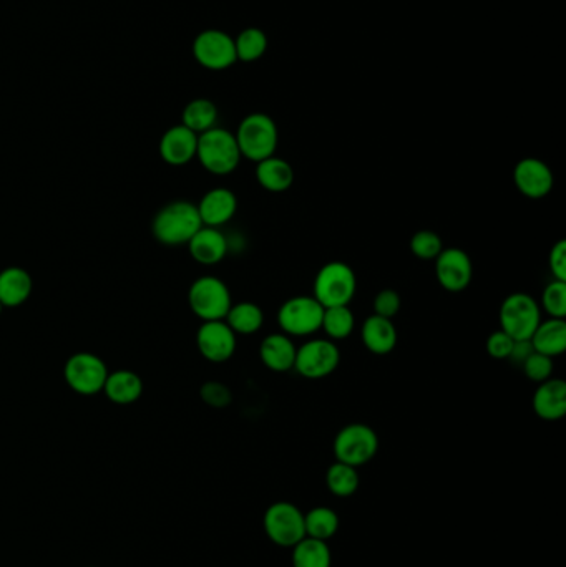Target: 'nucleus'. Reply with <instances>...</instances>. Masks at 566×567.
<instances>
[{"mask_svg": "<svg viewBox=\"0 0 566 567\" xmlns=\"http://www.w3.org/2000/svg\"><path fill=\"white\" fill-rule=\"evenodd\" d=\"M203 228L196 204L185 199L165 204L153 218V238L166 248H178L190 243V239Z\"/></svg>", "mask_w": 566, "mask_h": 567, "instance_id": "nucleus-1", "label": "nucleus"}, {"mask_svg": "<svg viewBox=\"0 0 566 567\" xmlns=\"http://www.w3.org/2000/svg\"><path fill=\"white\" fill-rule=\"evenodd\" d=\"M533 412L540 420L557 422L566 415V383L562 378H548L547 382L538 383L533 393Z\"/></svg>", "mask_w": 566, "mask_h": 567, "instance_id": "nucleus-18", "label": "nucleus"}, {"mask_svg": "<svg viewBox=\"0 0 566 567\" xmlns=\"http://www.w3.org/2000/svg\"><path fill=\"white\" fill-rule=\"evenodd\" d=\"M356 325V317L349 306L329 307L324 309L323 325L321 329L326 332L327 339L332 342L337 340H346L351 337Z\"/></svg>", "mask_w": 566, "mask_h": 567, "instance_id": "nucleus-31", "label": "nucleus"}, {"mask_svg": "<svg viewBox=\"0 0 566 567\" xmlns=\"http://www.w3.org/2000/svg\"><path fill=\"white\" fill-rule=\"evenodd\" d=\"M500 329L513 340H530L542 322V311L535 297L525 292H513L500 306Z\"/></svg>", "mask_w": 566, "mask_h": 567, "instance_id": "nucleus-6", "label": "nucleus"}, {"mask_svg": "<svg viewBox=\"0 0 566 567\" xmlns=\"http://www.w3.org/2000/svg\"><path fill=\"white\" fill-rule=\"evenodd\" d=\"M513 183L528 199L547 198L555 186V175L545 161L523 158L513 168Z\"/></svg>", "mask_w": 566, "mask_h": 567, "instance_id": "nucleus-15", "label": "nucleus"}, {"mask_svg": "<svg viewBox=\"0 0 566 567\" xmlns=\"http://www.w3.org/2000/svg\"><path fill=\"white\" fill-rule=\"evenodd\" d=\"M201 400L213 408H225L233 402V393L225 383L206 382L200 390Z\"/></svg>", "mask_w": 566, "mask_h": 567, "instance_id": "nucleus-37", "label": "nucleus"}, {"mask_svg": "<svg viewBox=\"0 0 566 567\" xmlns=\"http://www.w3.org/2000/svg\"><path fill=\"white\" fill-rule=\"evenodd\" d=\"M254 176L261 188L276 194L286 193L294 185V178H296L291 163L276 155L256 163Z\"/></svg>", "mask_w": 566, "mask_h": 567, "instance_id": "nucleus-22", "label": "nucleus"}, {"mask_svg": "<svg viewBox=\"0 0 566 567\" xmlns=\"http://www.w3.org/2000/svg\"><path fill=\"white\" fill-rule=\"evenodd\" d=\"M435 277L447 292H464L474 279V264L460 248H447L435 259Z\"/></svg>", "mask_w": 566, "mask_h": 567, "instance_id": "nucleus-14", "label": "nucleus"}, {"mask_svg": "<svg viewBox=\"0 0 566 567\" xmlns=\"http://www.w3.org/2000/svg\"><path fill=\"white\" fill-rule=\"evenodd\" d=\"M196 150H198V135L185 125H175L168 128L163 133L160 140V156L166 165L186 166L196 158Z\"/></svg>", "mask_w": 566, "mask_h": 567, "instance_id": "nucleus-16", "label": "nucleus"}, {"mask_svg": "<svg viewBox=\"0 0 566 567\" xmlns=\"http://www.w3.org/2000/svg\"><path fill=\"white\" fill-rule=\"evenodd\" d=\"M216 122H218V108L208 98L191 100L181 113V125L195 131L196 135L215 128Z\"/></svg>", "mask_w": 566, "mask_h": 567, "instance_id": "nucleus-27", "label": "nucleus"}, {"mask_svg": "<svg viewBox=\"0 0 566 567\" xmlns=\"http://www.w3.org/2000/svg\"><path fill=\"white\" fill-rule=\"evenodd\" d=\"M410 251L420 261H435L440 252L444 251V243L435 231L422 229L410 239Z\"/></svg>", "mask_w": 566, "mask_h": 567, "instance_id": "nucleus-33", "label": "nucleus"}, {"mask_svg": "<svg viewBox=\"0 0 566 567\" xmlns=\"http://www.w3.org/2000/svg\"><path fill=\"white\" fill-rule=\"evenodd\" d=\"M530 342H532L535 352L552 357V359L565 354L566 320L552 319V317L548 320H542L537 330L533 332Z\"/></svg>", "mask_w": 566, "mask_h": 567, "instance_id": "nucleus-25", "label": "nucleus"}, {"mask_svg": "<svg viewBox=\"0 0 566 567\" xmlns=\"http://www.w3.org/2000/svg\"><path fill=\"white\" fill-rule=\"evenodd\" d=\"M293 549V567H331L332 553L329 544L321 539H301Z\"/></svg>", "mask_w": 566, "mask_h": 567, "instance_id": "nucleus-28", "label": "nucleus"}, {"mask_svg": "<svg viewBox=\"0 0 566 567\" xmlns=\"http://www.w3.org/2000/svg\"><path fill=\"white\" fill-rule=\"evenodd\" d=\"M304 526L308 538L329 541L339 531V516L336 511L327 506H316L304 513Z\"/></svg>", "mask_w": 566, "mask_h": 567, "instance_id": "nucleus-29", "label": "nucleus"}, {"mask_svg": "<svg viewBox=\"0 0 566 567\" xmlns=\"http://www.w3.org/2000/svg\"><path fill=\"white\" fill-rule=\"evenodd\" d=\"M341 364V350L329 339H311L296 352L294 370L308 380H323Z\"/></svg>", "mask_w": 566, "mask_h": 567, "instance_id": "nucleus-11", "label": "nucleus"}, {"mask_svg": "<svg viewBox=\"0 0 566 567\" xmlns=\"http://www.w3.org/2000/svg\"><path fill=\"white\" fill-rule=\"evenodd\" d=\"M196 347L201 357L211 364H225L235 355L238 335L225 320L203 322L196 332Z\"/></svg>", "mask_w": 566, "mask_h": 567, "instance_id": "nucleus-13", "label": "nucleus"}, {"mask_svg": "<svg viewBox=\"0 0 566 567\" xmlns=\"http://www.w3.org/2000/svg\"><path fill=\"white\" fill-rule=\"evenodd\" d=\"M324 307L313 296H294L279 307L278 324L289 337H309L321 330Z\"/></svg>", "mask_w": 566, "mask_h": 567, "instance_id": "nucleus-9", "label": "nucleus"}, {"mask_svg": "<svg viewBox=\"0 0 566 567\" xmlns=\"http://www.w3.org/2000/svg\"><path fill=\"white\" fill-rule=\"evenodd\" d=\"M401 307V296L394 289H382L381 292H377V296L374 297V302H372L374 314L384 317V319H394L401 312Z\"/></svg>", "mask_w": 566, "mask_h": 567, "instance_id": "nucleus-36", "label": "nucleus"}, {"mask_svg": "<svg viewBox=\"0 0 566 567\" xmlns=\"http://www.w3.org/2000/svg\"><path fill=\"white\" fill-rule=\"evenodd\" d=\"M326 485L327 490L331 491L332 495L337 496V498H349L359 490L361 478H359L357 468L336 461L327 468Z\"/></svg>", "mask_w": 566, "mask_h": 567, "instance_id": "nucleus-30", "label": "nucleus"}, {"mask_svg": "<svg viewBox=\"0 0 566 567\" xmlns=\"http://www.w3.org/2000/svg\"><path fill=\"white\" fill-rule=\"evenodd\" d=\"M235 136L241 156L253 163L276 155L278 150V125L266 113H249L241 120Z\"/></svg>", "mask_w": 566, "mask_h": 567, "instance_id": "nucleus-3", "label": "nucleus"}, {"mask_svg": "<svg viewBox=\"0 0 566 567\" xmlns=\"http://www.w3.org/2000/svg\"><path fill=\"white\" fill-rule=\"evenodd\" d=\"M548 267H550V272H552V276L555 281L566 282L565 239H560L558 243L553 244V248L550 249V254H548Z\"/></svg>", "mask_w": 566, "mask_h": 567, "instance_id": "nucleus-39", "label": "nucleus"}, {"mask_svg": "<svg viewBox=\"0 0 566 567\" xmlns=\"http://www.w3.org/2000/svg\"><path fill=\"white\" fill-rule=\"evenodd\" d=\"M377 450H379V437L374 432V428L366 423H349L337 432L332 443L336 461L354 468L367 465L377 455Z\"/></svg>", "mask_w": 566, "mask_h": 567, "instance_id": "nucleus-7", "label": "nucleus"}, {"mask_svg": "<svg viewBox=\"0 0 566 567\" xmlns=\"http://www.w3.org/2000/svg\"><path fill=\"white\" fill-rule=\"evenodd\" d=\"M513 342L515 340L510 335L505 334L502 329L495 330L488 335L487 354L495 360H507L512 354Z\"/></svg>", "mask_w": 566, "mask_h": 567, "instance_id": "nucleus-38", "label": "nucleus"}, {"mask_svg": "<svg viewBox=\"0 0 566 567\" xmlns=\"http://www.w3.org/2000/svg\"><path fill=\"white\" fill-rule=\"evenodd\" d=\"M196 160L211 175H231L243 160L235 133L215 126L198 135Z\"/></svg>", "mask_w": 566, "mask_h": 567, "instance_id": "nucleus-2", "label": "nucleus"}, {"mask_svg": "<svg viewBox=\"0 0 566 567\" xmlns=\"http://www.w3.org/2000/svg\"><path fill=\"white\" fill-rule=\"evenodd\" d=\"M235 49L238 62H256L268 50V37L258 27H248L236 37Z\"/></svg>", "mask_w": 566, "mask_h": 567, "instance_id": "nucleus-32", "label": "nucleus"}, {"mask_svg": "<svg viewBox=\"0 0 566 567\" xmlns=\"http://www.w3.org/2000/svg\"><path fill=\"white\" fill-rule=\"evenodd\" d=\"M298 347L289 335L278 332L264 337L259 345V359L266 369L276 374H284L294 369Z\"/></svg>", "mask_w": 566, "mask_h": 567, "instance_id": "nucleus-20", "label": "nucleus"}, {"mask_svg": "<svg viewBox=\"0 0 566 567\" xmlns=\"http://www.w3.org/2000/svg\"><path fill=\"white\" fill-rule=\"evenodd\" d=\"M313 291L314 299L324 309L349 306L356 297V272L346 262H327L314 277Z\"/></svg>", "mask_w": 566, "mask_h": 567, "instance_id": "nucleus-4", "label": "nucleus"}, {"mask_svg": "<svg viewBox=\"0 0 566 567\" xmlns=\"http://www.w3.org/2000/svg\"><path fill=\"white\" fill-rule=\"evenodd\" d=\"M108 374L107 364L92 352H77L64 365L65 383L82 397L102 393Z\"/></svg>", "mask_w": 566, "mask_h": 567, "instance_id": "nucleus-10", "label": "nucleus"}, {"mask_svg": "<svg viewBox=\"0 0 566 567\" xmlns=\"http://www.w3.org/2000/svg\"><path fill=\"white\" fill-rule=\"evenodd\" d=\"M186 246L193 261L201 266L220 264L230 251V243L225 234L218 228H208V226H203Z\"/></svg>", "mask_w": 566, "mask_h": 567, "instance_id": "nucleus-19", "label": "nucleus"}, {"mask_svg": "<svg viewBox=\"0 0 566 567\" xmlns=\"http://www.w3.org/2000/svg\"><path fill=\"white\" fill-rule=\"evenodd\" d=\"M361 339L371 354L384 357L396 350L399 334L391 319L372 314L362 322Z\"/></svg>", "mask_w": 566, "mask_h": 567, "instance_id": "nucleus-21", "label": "nucleus"}, {"mask_svg": "<svg viewBox=\"0 0 566 567\" xmlns=\"http://www.w3.org/2000/svg\"><path fill=\"white\" fill-rule=\"evenodd\" d=\"M2 311H4V306H2V304H0V314H2Z\"/></svg>", "mask_w": 566, "mask_h": 567, "instance_id": "nucleus-41", "label": "nucleus"}, {"mask_svg": "<svg viewBox=\"0 0 566 567\" xmlns=\"http://www.w3.org/2000/svg\"><path fill=\"white\" fill-rule=\"evenodd\" d=\"M542 309L552 319H565L566 317V282L553 279L542 294Z\"/></svg>", "mask_w": 566, "mask_h": 567, "instance_id": "nucleus-34", "label": "nucleus"}, {"mask_svg": "<svg viewBox=\"0 0 566 567\" xmlns=\"http://www.w3.org/2000/svg\"><path fill=\"white\" fill-rule=\"evenodd\" d=\"M522 369L532 382L542 383L547 382L548 378H552L553 372H555V365H553L552 357L533 352L523 362Z\"/></svg>", "mask_w": 566, "mask_h": 567, "instance_id": "nucleus-35", "label": "nucleus"}, {"mask_svg": "<svg viewBox=\"0 0 566 567\" xmlns=\"http://www.w3.org/2000/svg\"><path fill=\"white\" fill-rule=\"evenodd\" d=\"M193 57L201 67L213 72L228 70L238 62L235 39L223 30H203L193 42Z\"/></svg>", "mask_w": 566, "mask_h": 567, "instance_id": "nucleus-12", "label": "nucleus"}, {"mask_svg": "<svg viewBox=\"0 0 566 567\" xmlns=\"http://www.w3.org/2000/svg\"><path fill=\"white\" fill-rule=\"evenodd\" d=\"M188 306L203 322L225 320L233 306V299L226 282L221 281L220 277L201 276L190 286Z\"/></svg>", "mask_w": 566, "mask_h": 567, "instance_id": "nucleus-5", "label": "nucleus"}, {"mask_svg": "<svg viewBox=\"0 0 566 567\" xmlns=\"http://www.w3.org/2000/svg\"><path fill=\"white\" fill-rule=\"evenodd\" d=\"M264 533L279 548H294L306 538L304 513L294 503L276 501L263 516Z\"/></svg>", "mask_w": 566, "mask_h": 567, "instance_id": "nucleus-8", "label": "nucleus"}, {"mask_svg": "<svg viewBox=\"0 0 566 567\" xmlns=\"http://www.w3.org/2000/svg\"><path fill=\"white\" fill-rule=\"evenodd\" d=\"M533 352H535V350H533V345L530 340H515V342H513L512 354H510L508 359L515 362V364L522 365Z\"/></svg>", "mask_w": 566, "mask_h": 567, "instance_id": "nucleus-40", "label": "nucleus"}, {"mask_svg": "<svg viewBox=\"0 0 566 567\" xmlns=\"http://www.w3.org/2000/svg\"><path fill=\"white\" fill-rule=\"evenodd\" d=\"M225 322L236 335H253L264 325V311L254 302H238L231 306Z\"/></svg>", "mask_w": 566, "mask_h": 567, "instance_id": "nucleus-26", "label": "nucleus"}, {"mask_svg": "<svg viewBox=\"0 0 566 567\" xmlns=\"http://www.w3.org/2000/svg\"><path fill=\"white\" fill-rule=\"evenodd\" d=\"M34 291V281L24 267H5L0 272V304L4 307H20L29 301Z\"/></svg>", "mask_w": 566, "mask_h": 567, "instance_id": "nucleus-23", "label": "nucleus"}, {"mask_svg": "<svg viewBox=\"0 0 566 567\" xmlns=\"http://www.w3.org/2000/svg\"><path fill=\"white\" fill-rule=\"evenodd\" d=\"M103 393L115 405H133L143 395V380L132 370L110 372Z\"/></svg>", "mask_w": 566, "mask_h": 567, "instance_id": "nucleus-24", "label": "nucleus"}, {"mask_svg": "<svg viewBox=\"0 0 566 567\" xmlns=\"http://www.w3.org/2000/svg\"><path fill=\"white\" fill-rule=\"evenodd\" d=\"M201 223L208 228H218L230 223L238 211V198L230 188H213L203 194L196 204Z\"/></svg>", "mask_w": 566, "mask_h": 567, "instance_id": "nucleus-17", "label": "nucleus"}]
</instances>
